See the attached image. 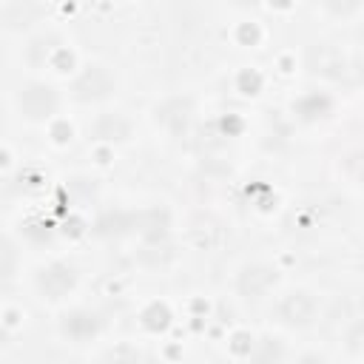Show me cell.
<instances>
[{"label":"cell","mask_w":364,"mask_h":364,"mask_svg":"<svg viewBox=\"0 0 364 364\" xmlns=\"http://www.w3.org/2000/svg\"><path fill=\"white\" fill-rule=\"evenodd\" d=\"M313 313H316V301H313L310 293H301V290L284 296L282 304H279V316L287 324H307L313 318Z\"/></svg>","instance_id":"6da1fadb"},{"label":"cell","mask_w":364,"mask_h":364,"mask_svg":"<svg viewBox=\"0 0 364 364\" xmlns=\"http://www.w3.org/2000/svg\"><path fill=\"white\" fill-rule=\"evenodd\" d=\"M74 284V270L65 267V264H51L40 273V287L48 293V296H60L65 293L68 287Z\"/></svg>","instance_id":"7a4b0ae2"},{"label":"cell","mask_w":364,"mask_h":364,"mask_svg":"<svg viewBox=\"0 0 364 364\" xmlns=\"http://www.w3.org/2000/svg\"><path fill=\"white\" fill-rule=\"evenodd\" d=\"M273 284V273L267 267H245L239 273V290L245 296H262Z\"/></svg>","instance_id":"3957f363"},{"label":"cell","mask_w":364,"mask_h":364,"mask_svg":"<svg viewBox=\"0 0 364 364\" xmlns=\"http://www.w3.org/2000/svg\"><path fill=\"white\" fill-rule=\"evenodd\" d=\"M63 330H65L71 338H88V336L97 333V316L82 313V310H80V313H71V316H65Z\"/></svg>","instance_id":"277c9868"},{"label":"cell","mask_w":364,"mask_h":364,"mask_svg":"<svg viewBox=\"0 0 364 364\" xmlns=\"http://www.w3.org/2000/svg\"><path fill=\"white\" fill-rule=\"evenodd\" d=\"M139 350H134V347H117L114 353H111V364H139Z\"/></svg>","instance_id":"5b68a950"},{"label":"cell","mask_w":364,"mask_h":364,"mask_svg":"<svg viewBox=\"0 0 364 364\" xmlns=\"http://www.w3.org/2000/svg\"><path fill=\"white\" fill-rule=\"evenodd\" d=\"M299 364H324V361H321V358H316V355H307V358H301Z\"/></svg>","instance_id":"8992f818"}]
</instances>
